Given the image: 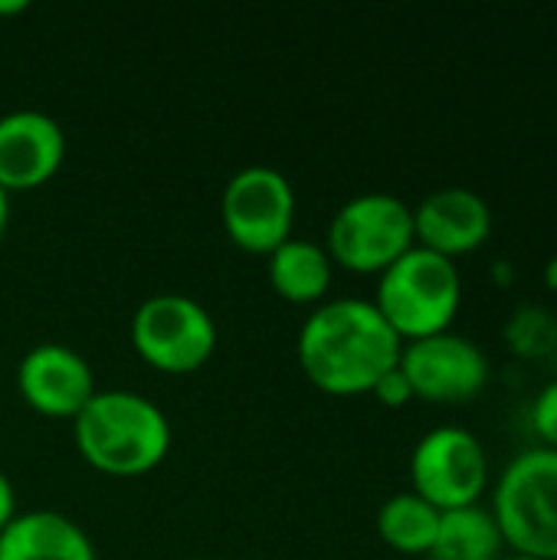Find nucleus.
<instances>
[{"instance_id":"f257e3e1","label":"nucleus","mask_w":557,"mask_h":560,"mask_svg":"<svg viewBox=\"0 0 557 560\" xmlns=\"http://www.w3.org/2000/svg\"><path fill=\"white\" fill-rule=\"evenodd\" d=\"M404 341L371 299L322 302L299 328L295 354L305 377L332 397L371 394L397 368Z\"/></svg>"},{"instance_id":"f03ea898","label":"nucleus","mask_w":557,"mask_h":560,"mask_svg":"<svg viewBox=\"0 0 557 560\" xmlns=\"http://www.w3.org/2000/svg\"><path fill=\"white\" fill-rule=\"evenodd\" d=\"M79 456L112 479H135L158 469L171 453L167 413L135 390H95L72 420Z\"/></svg>"},{"instance_id":"7ed1b4c3","label":"nucleus","mask_w":557,"mask_h":560,"mask_svg":"<svg viewBox=\"0 0 557 560\" xmlns=\"http://www.w3.org/2000/svg\"><path fill=\"white\" fill-rule=\"evenodd\" d=\"M371 302L401 341L443 335L463 305V272L453 259L414 246L378 276Z\"/></svg>"},{"instance_id":"20e7f679","label":"nucleus","mask_w":557,"mask_h":560,"mask_svg":"<svg viewBox=\"0 0 557 560\" xmlns=\"http://www.w3.org/2000/svg\"><path fill=\"white\" fill-rule=\"evenodd\" d=\"M489 512L512 555L557 560V450H522L499 472Z\"/></svg>"},{"instance_id":"39448f33","label":"nucleus","mask_w":557,"mask_h":560,"mask_svg":"<svg viewBox=\"0 0 557 560\" xmlns=\"http://www.w3.org/2000/svg\"><path fill=\"white\" fill-rule=\"evenodd\" d=\"M414 246V207L397 194L368 190L335 210L325 253L348 272L381 276Z\"/></svg>"},{"instance_id":"423d86ee","label":"nucleus","mask_w":557,"mask_h":560,"mask_svg":"<svg viewBox=\"0 0 557 560\" xmlns=\"http://www.w3.org/2000/svg\"><path fill=\"white\" fill-rule=\"evenodd\" d=\"M131 348L161 374H194L217 351V325L197 299L158 292L131 315Z\"/></svg>"},{"instance_id":"0eeeda50","label":"nucleus","mask_w":557,"mask_h":560,"mask_svg":"<svg viewBox=\"0 0 557 560\" xmlns=\"http://www.w3.org/2000/svg\"><path fill=\"white\" fill-rule=\"evenodd\" d=\"M489 489V453L466 427H433L410 453V492L437 512L479 505Z\"/></svg>"},{"instance_id":"6e6552de","label":"nucleus","mask_w":557,"mask_h":560,"mask_svg":"<svg viewBox=\"0 0 557 560\" xmlns=\"http://www.w3.org/2000/svg\"><path fill=\"white\" fill-rule=\"evenodd\" d=\"M220 217L233 246L253 256H269L292 236L295 190L289 177L276 167H240L223 187Z\"/></svg>"},{"instance_id":"1a4fd4ad","label":"nucleus","mask_w":557,"mask_h":560,"mask_svg":"<svg viewBox=\"0 0 557 560\" xmlns=\"http://www.w3.org/2000/svg\"><path fill=\"white\" fill-rule=\"evenodd\" d=\"M397 368L414 387V400L427 404H466L479 397L492 377L486 351L453 331L404 341Z\"/></svg>"},{"instance_id":"9d476101","label":"nucleus","mask_w":557,"mask_h":560,"mask_svg":"<svg viewBox=\"0 0 557 560\" xmlns=\"http://www.w3.org/2000/svg\"><path fill=\"white\" fill-rule=\"evenodd\" d=\"M16 390L26 407L53 420H76L95 397V374L89 361L59 341L33 345L16 364Z\"/></svg>"},{"instance_id":"9b49d317","label":"nucleus","mask_w":557,"mask_h":560,"mask_svg":"<svg viewBox=\"0 0 557 560\" xmlns=\"http://www.w3.org/2000/svg\"><path fill=\"white\" fill-rule=\"evenodd\" d=\"M66 161L62 125L39 108L0 115V190L23 194L49 184Z\"/></svg>"},{"instance_id":"f8f14e48","label":"nucleus","mask_w":557,"mask_h":560,"mask_svg":"<svg viewBox=\"0 0 557 560\" xmlns=\"http://www.w3.org/2000/svg\"><path fill=\"white\" fill-rule=\"evenodd\" d=\"M492 233V207L469 187H440L414 207L417 246L460 259L486 246Z\"/></svg>"},{"instance_id":"ddd939ff","label":"nucleus","mask_w":557,"mask_h":560,"mask_svg":"<svg viewBox=\"0 0 557 560\" xmlns=\"http://www.w3.org/2000/svg\"><path fill=\"white\" fill-rule=\"evenodd\" d=\"M0 560H98V555L72 518L36 509L0 532Z\"/></svg>"},{"instance_id":"4468645a","label":"nucleus","mask_w":557,"mask_h":560,"mask_svg":"<svg viewBox=\"0 0 557 560\" xmlns=\"http://www.w3.org/2000/svg\"><path fill=\"white\" fill-rule=\"evenodd\" d=\"M332 269H335V262L325 253V246L302 240V236H289L282 246H276L266 256L269 285L276 289L279 299H286L292 305L322 302L332 285Z\"/></svg>"},{"instance_id":"2eb2a0df","label":"nucleus","mask_w":557,"mask_h":560,"mask_svg":"<svg viewBox=\"0 0 557 560\" xmlns=\"http://www.w3.org/2000/svg\"><path fill=\"white\" fill-rule=\"evenodd\" d=\"M430 560H502L506 541L489 509L466 505L456 512H443Z\"/></svg>"},{"instance_id":"dca6fc26","label":"nucleus","mask_w":557,"mask_h":560,"mask_svg":"<svg viewBox=\"0 0 557 560\" xmlns=\"http://www.w3.org/2000/svg\"><path fill=\"white\" fill-rule=\"evenodd\" d=\"M440 518L443 512H437L417 492H397L378 512V535L387 548L420 558L430 555L440 532Z\"/></svg>"},{"instance_id":"f3484780","label":"nucleus","mask_w":557,"mask_h":560,"mask_svg":"<svg viewBox=\"0 0 557 560\" xmlns=\"http://www.w3.org/2000/svg\"><path fill=\"white\" fill-rule=\"evenodd\" d=\"M532 430L542 446L557 450V377H552L532 404Z\"/></svg>"},{"instance_id":"a211bd4d","label":"nucleus","mask_w":557,"mask_h":560,"mask_svg":"<svg viewBox=\"0 0 557 560\" xmlns=\"http://www.w3.org/2000/svg\"><path fill=\"white\" fill-rule=\"evenodd\" d=\"M371 394H374L384 407H394V410H401V407H407V404L414 400V387H410V381H407V374H404L401 368L387 371V374L374 384Z\"/></svg>"},{"instance_id":"6ab92c4d","label":"nucleus","mask_w":557,"mask_h":560,"mask_svg":"<svg viewBox=\"0 0 557 560\" xmlns=\"http://www.w3.org/2000/svg\"><path fill=\"white\" fill-rule=\"evenodd\" d=\"M16 492H13V482L7 479V472L0 469V532L16 518Z\"/></svg>"},{"instance_id":"aec40b11","label":"nucleus","mask_w":557,"mask_h":560,"mask_svg":"<svg viewBox=\"0 0 557 560\" xmlns=\"http://www.w3.org/2000/svg\"><path fill=\"white\" fill-rule=\"evenodd\" d=\"M30 10V3L26 0H0V20H7V16H20V13H26Z\"/></svg>"},{"instance_id":"412c9836","label":"nucleus","mask_w":557,"mask_h":560,"mask_svg":"<svg viewBox=\"0 0 557 560\" xmlns=\"http://www.w3.org/2000/svg\"><path fill=\"white\" fill-rule=\"evenodd\" d=\"M7 223H10V194L0 190V243L7 236Z\"/></svg>"},{"instance_id":"4be33fe9","label":"nucleus","mask_w":557,"mask_h":560,"mask_svg":"<svg viewBox=\"0 0 557 560\" xmlns=\"http://www.w3.org/2000/svg\"><path fill=\"white\" fill-rule=\"evenodd\" d=\"M545 285H548L552 292H557V253L545 262Z\"/></svg>"},{"instance_id":"5701e85b","label":"nucleus","mask_w":557,"mask_h":560,"mask_svg":"<svg viewBox=\"0 0 557 560\" xmlns=\"http://www.w3.org/2000/svg\"><path fill=\"white\" fill-rule=\"evenodd\" d=\"M502 560H535V558H525V555H506Z\"/></svg>"},{"instance_id":"b1692460","label":"nucleus","mask_w":557,"mask_h":560,"mask_svg":"<svg viewBox=\"0 0 557 560\" xmlns=\"http://www.w3.org/2000/svg\"><path fill=\"white\" fill-rule=\"evenodd\" d=\"M190 560H210V558H190Z\"/></svg>"}]
</instances>
